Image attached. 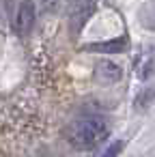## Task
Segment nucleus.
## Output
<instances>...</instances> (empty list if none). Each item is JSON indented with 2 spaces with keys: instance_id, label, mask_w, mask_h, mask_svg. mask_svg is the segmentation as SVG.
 Returning <instances> with one entry per match:
<instances>
[{
  "instance_id": "f257e3e1",
  "label": "nucleus",
  "mask_w": 155,
  "mask_h": 157,
  "mask_svg": "<svg viewBox=\"0 0 155 157\" xmlns=\"http://www.w3.org/2000/svg\"><path fill=\"white\" fill-rule=\"evenodd\" d=\"M110 133L108 121L101 116H86L69 127V140L78 148H93Z\"/></svg>"
},
{
  "instance_id": "f03ea898",
  "label": "nucleus",
  "mask_w": 155,
  "mask_h": 157,
  "mask_svg": "<svg viewBox=\"0 0 155 157\" xmlns=\"http://www.w3.org/2000/svg\"><path fill=\"white\" fill-rule=\"evenodd\" d=\"M35 24V5L33 0H22L15 13V28L20 35H28Z\"/></svg>"
},
{
  "instance_id": "7ed1b4c3",
  "label": "nucleus",
  "mask_w": 155,
  "mask_h": 157,
  "mask_svg": "<svg viewBox=\"0 0 155 157\" xmlns=\"http://www.w3.org/2000/svg\"><path fill=\"white\" fill-rule=\"evenodd\" d=\"M93 11H95L93 0H78V2L73 5V9H71V30L78 33L86 24V20L93 15Z\"/></svg>"
},
{
  "instance_id": "20e7f679",
  "label": "nucleus",
  "mask_w": 155,
  "mask_h": 157,
  "mask_svg": "<svg viewBox=\"0 0 155 157\" xmlns=\"http://www.w3.org/2000/svg\"><path fill=\"white\" fill-rule=\"evenodd\" d=\"M95 75H97V80L103 82V84H114V82L121 80L123 71H121V67L114 65L112 60H99L97 67H95Z\"/></svg>"
},
{
  "instance_id": "39448f33",
  "label": "nucleus",
  "mask_w": 155,
  "mask_h": 157,
  "mask_svg": "<svg viewBox=\"0 0 155 157\" xmlns=\"http://www.w3.org/2000/svg\"><path fill=\"white\" fill-rule=\"evenodd\" d=\"M125 48H127V39H125V37H116V39H110V41H101V43L86 45V52H99V54H118V52H125Z\"/></svg>"
},
{
  "instance_id": "423d86ee",
  "label": "nucleus",
  "mask_w": 155,
  "mask_h": 157,
  "mask_svg": "<svg viewBox=\"0 0 155 157\" xmlns=\"http://www.w3.org/2000/svg\"><path fill=\"white\" fill-rule=\"evenodd\" d=\"M67 0H41V9L45 13H58L63 7H65Z\"/></svg>"
},
{
  "instance_id": "0eeeda50",
  "label": "nucleus",
  "mask_w": 155,
  "mask_h": 157,
  "mask_svg": "<svg viewBox=\"0 0 155 157\" xmlns=\"http://www.w3.org/2000/svg\"><path fill=\"white\" fill-rule=\"evenodd\" d=\"M121 151H123V142H121V140H114V142L106 148V153H103L101 157H116Z\"/></svg>"
},
{
  "instance_id": "6e6552de",
  "label": "nucleus",
  "mask_w": 155,
  "mask_h": 157,
  "mask_svg": "<svg viewBox=\"0 0 155 157\" xmlns=\"http://www.w3.org/2000/svg\"><path fill=\"white\" fill-rule=\"evenodd\" d=\"M153 97H155V86H153V88H146L144 95H140V97L136 99V105H144V103H149Z\"/></svg>"
}]
</instances>
